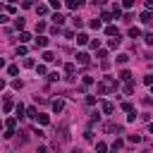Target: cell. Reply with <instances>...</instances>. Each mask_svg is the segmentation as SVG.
<instances>
[{"label": "cell", "mask_w": 153, "mask_h": 153, "mask_svg": "<svg viewBox=\"0 0 153 153\" xmlns=\"http://www.w3.org/2000/svg\"><path fill=\"white\" fill-rule=\"evenodd\" d=\"M117 89V79L115 76H103L101 84H98V93H108V91H115Z\"/></svg>", "instance_id": "1"}, {"label": "cell", "mask_w": 153, "mask_h": 153, "mask_svg": "<svg viewBox=\"0 0 153 153\" xmlns=\"http://www.w3.org/2000/svg\"><path fill=\"white\" fill-rule=\"evenodd\" d=\"M67 139H69V129H67V124H60L57 127V137H55V148H60Z\"/></svg>", "instance_id": "2"}, {"label": "cell", "mask_w": 153, "mask_h": 153, "mask_svg": "<svg viewBox=\"0 0 153 153\" xmlns=\"http://www.w3.org/2000/svg\"><path fill=\"white\" fill-rule=\"evenodd\" d=\"M84 5V0H67V7L69 10H76V7H82Z\"/></svg>", "instance_id": "3"}, {"label": "cell", "mask_w": 153, "mask_h": 153, "mask_svg": "<svg viewBox=\"0 0 153 153\" xmlns=\"http://www.w3.org/2000/svg\"><path fill=\"white\" fill-rule=\"evenodd\" d=\"M76 62L79 65H89V55L86 53H76Z\"/></svg>", "instance_id": "4"}, {"label": "cell", "mask_w": 153, "mask_h": 153, "mask_svg": "<svg viewBox=\"0 0 153 153\" xmlns=\"http://www.w3.org/2000/svg\"><path fill=\"white\" fill-rule=\"evenodd\" d=\"M14 124H17V117H7V120H5V129L14 132Z\"/></svg>", "instance_id": "5"}, {"label": "cell", "mask_w": 153, "mask_h": 153, "mask_svg": "<svg viewBox=\"0 0 153 153\" xmlns=\"http://www.w3.org/2000/svg\"><path fill=\"white\" fill-rule=\"evenodd\" d=\"M120 79H122V82H132L134 76H132V72H129V69H122V72H120Z\"/></svg>", "instance_id": "6"}, {"label": "cell", "mask_w": 153, "mask_h": 153, "mask_svg": "<svg viewBox=\"0 0 153 153\" xmlns=\"http://www.w3.org/2000/svg\"><path fill=\"white\" fill-rule=\"evenodd\" d=\"M141 22H144V24H151V22H153V14H151L148 10H146V12H141Z\"/></svg>", "instance_id": "7"}, {"label": "cell", "mask_w": 153, "mask_h": 153, "mask_svg": "<svg viewBox=\"0 0 153 153\" xmlns=\"http://www.w3.org/2000/svg\"><path fill=\"white\" fill-rule=\"evenodd\" d=\"M105 34H108L110 38H115V36H120V31H117V26H105Z\"/></svg>", "instance_id": "8"}, {"label": "cell", "mask_w": 153, "mask_h": 153, "mask_svg": "<svg viewBox=\"0 0 153 153\" xmlns=\"http://www.w3.org/2000/svg\"><path fill=\"white\" fill-rule=\"evenodd\" d=\"M105 132H122V127L115 124V122H108V124H105Z\"/></svg>", "instance_id": "9"}, {"label": "cell", "mask_w": 153, "mask_h": 153, "mask_svg": "<svg viewBox=\"0 0 153 153\" xmlns=\"http://www.w3.org/2000/svg\"><path fill=\"white\" fill-rule=\"evenodd\" d=\"M112 110H115V105H112L110 101H103V112H105V115H110Z\"/></svg>", "instance_id": "10"}, {"label": "cell", "mask_w": 153, "mask_h": 153, "mask_svg": "<svg viewBox=\"0 0 153 153\" xmlns=\"http://www.w3.org/2000/svg\"><path fill=\"white\" fill-rule=\"evenodd\" d=\"M53 110H55V112H62V110H65V103H62V101H53Z\"/></svg>", "instance_id": "11"}, {"label": "cell", "mask_w": 153, "mask_h": 153, "mask_svg": "<svg viewBox=\"0 0 153 153\" xmlns=\"http://www.w3.org/2000/svg\"><path fill=\"white\" fill-rule=\"evenodd\" d=\"M53 22H55V26H60V24L65 22V17H62L60 12H55V14H53Z\"/></svg>", "instance_id": "12"}, {"label": "cell", "mask_w": 153, "mask_h": 153, "mask_svg": "<svg viewBox=\"0 0 153 153\" xmlns=\"http://www.w3.org/2000/svg\"><path fill=\"white\" fill-rule=\"evenodd\" d=\"M36 46H38V48H46V46H48V38H46V36H38V38H36Z\"/></svg>", "instance_id": "13"}, {"label": "cell", "mask_w": 153, "mask_h": 153, "mask_svg": "<svg viewBox=\"0 0 153 153\" xmlns=\"http://www.w3.org/2000/svg\"><path fill=\"white\" fill-rule=\"evenodd\" d=\"M120 43H122V38H120V36H115V38H110V43H108V46H110V48H120Z\"/></svg>", "instance_id": "14"}, {"label": "cell", "mask_w": 153, "mask_h": 153, "mask_svg": "<svg viewBox=\"0 0 153 153\" xmlns=\"http://www.w3.org/2000/svg\"><path fill=\"white\" fill-rule=\"evenodd\" d=\"M76 43H79V46L89 43V36H86V34H76Z\"/></svg>", "instance_id": "15"}, {"label": "cell", "mask_w": 153, "mask_h": 153, "mask_svg": "<svg viewBox=\"0 0 153 153\" xmlns=\"http://www.w3.org/2000/svg\"><path fill=\"white\" fill-rule=\"evenodd\" d=\"M12 108H17V105L12 103V98H5V105H3V110H5V112H10Z\"/></svg>", "instance_id": "16"}, {"label": "cell", "mask_w": 153, "mask_h": 153, "mask_svg": "<svg viewBox=\"0 0 153 153\" xmlns=\"http://www.w3.org/2000/svg\"><path fill=\"white\" fill-rule=\"evenodd\" d=\"M7 74H10V76H17V74H19V67H17V65H10V67H7Z\"/></svg>", "instance_id": "17"}, {"label": "cell", "mask_w": 153, "mask_h": 153, "mask_svg": "<svg viewBox=\"0 0 153 153\" xmlns=\"http://www.w3.org/2000/svg\"><path fill=\"white\" fill-rule=\"evenodd\" d=\"M127 60H129L127 53H120V55H117V62H120V65H127Z\"/></svg>", "instance_id": "18"}, {"label": "cell", "mask_w": 153, "mask_h": 153, "mask_svg": "<svg viewBox=\"0 0 153 153\" xmlns=\"http://www.w3.org/2000/svg\"><path fill=\"white\" fill-rule=\"evenodd\" d=\"M36 12L41 14V17H43V14H48V5H36Z\"/></svg>", "instance_id": "19"}, {"label": "cell", "mask_w": 153, "mask_h": 153, "mask_svg": "<svg viewBox=\"0 0 153 153\" xmlns=\"http://www.w3.org/2000/svg\"><path fill=\"white\" fill-rule=\"evenodd\" d=\"M19 41H22V43H26V41H31V34H26V31H22V34H19Z\"/></svg>", "instance_id": "20"}, {"label": "cell", "mask_w": 153, "mask_h": 153, "mask_svg": "<svg viewBox=\"0 0 153 153\" xmlns=\"http://www.w3.org/2000/svg\"><path fill=\"white\" fill-rule=\"evenodd\" d=\"M127 141H132V144H139V141H141V137H139V134H129V137H127Z\"/></svg>", "instance_id": "21"}, {"label": "cell", "mask_w": 153, "mask_h": 153, "mask_svg": "<svg viewBox=\"0 0 153 153\" xmlns=\"http://www.w3.org/2000/svg\"><path fill=\"white\" fill-rule=\"evenodd\" d=\"M122 110H124V112H134V105H132L129 101H124V103H122Z\"/></svg>", "instance_id": "22"}, {"label": "cell", "mask_w": 153, "mask_h": 153, "mask_svg": "<svg viewBox=\"0 0 153 153\" xmlns=\"http://www.w3.org/2000/svg\"><path fill=\"white\" fill-rule=\"evenodd\" d=\"M120 14H122V7H120V5H112V17H115V19H117Z\"/></svg>", "instance_id": "23"}, {"label": "cell", "mask_w": 153, "mask_h": 153, "mask_svg": "<svg viewBox=\"0 0 153 153\" xmlns=\"http://www.w3.org/2000/svg\"><path fill=\"white\" fill-rule=\"evenodd\" d=\"M129 36H132V38H139V36H141V31H139L137 26H132V29H129Z\"/></svg>", "instance_id": "24"}, {"label": "cell", "mask_w": 153, "mask_h": 153, "mask_svg": "<svg viewBox=\"0 0 153 153\" xmlns=\"http://www.w3.org/2000/svg\"><path fill=\"white\" fill-rule=\"evenodd\" d=\"M43 60H46V62H53V60H55V55H53L50 50H46V53H43Z\"/></svg>", "instance_id": "25"}, {"label": "cell", "mask_w": 153, "mask_h": 153, "mask_svg": "<svg viewBox=\"0 0 153 153\" xmlns=\"http://www.w3.org/2000/svg\"><path fill=\"white\" fill-rule=\"evenodd\" d=\"M89 26H91V29H101V19H91Z\"/></svg>", "instance_id": "26"}, {"label": "cell", "mask_w": 153, "mask_h": 153, "mask_svg": "<svg viewBox=\"0 0 153 153\" xmlns=\"http://www.w3.org/2000/svg\"><path fill=\"white\" fill-rule=\"evenodd\" d=\"M38 122H41V124H48L50 122V117H48V115H38V117H36Z\"/></svg>", "instance_id": "27"}, {"label": "cell", "mask_w": 153, "mask_h": 153, "mask_svg": "<svg viewBox=\"0 0 153 153\" xmlns=\"http://www.w3.org/2000/svg\"><path fill=\"white\" fill-rule=\"evenodd\" d=\"M96 151H98V153H105V151H108V146L101 141V144H96Z\"/></svg>", "instance_id": "28"}, {"label": "cell", "mask_w": 153, "mask_h": 153, "mask_svg": "<svg viewBox=\"0 0 153 153\" xmlns=\"http://www.w3.org/2000/svg\"><path fill=\"white\" fill-rule=\"evenodd\" d=\"M14 26H17V29H24V19L17 17V19H14Z\"/></svg>", "instance_id": "29"}, {"label": "cell", "mask_w": 153, "mask_h": 153, "mask_svg": "<svg viewBox=\"0 0 153 153\" xmlns=\"http://www.w3.org/2000/svg\"><path fill=\"white\" fill-rule=\"evenodd\" d=\"M60 5H62V0H50V7L53 10H60Z\"/></svg>", "instance_id": "30"}, {"label": "cell", "mask_w": 153, "mask_h": 153, "mask_svg": "<svg viewBox=\"0 0 153 153\" xmlns=\"http://www.w3.org/2000/svg\"><path fill=\"white\" fill-rule=\"evenodd\" d=\"M14 110H17V117H22V115H24V105H22V103H17Z\"/></svg>", "instance_id": "31"}, {"label": "cell", "mask_w": 153, "mask_h": 153, "mask_svg": "<svg viewBox=\"0 0 153 153\" xmlns=\"http://www.w3.org/2000/svg\"><path fill=\"white\" fill-rule=\"evenodd\" d=\"M144 84H148V86H153V74H146V76H144Z\"/></svg>", "instance_id": "32"}, {"label": "cell", "mask_w": 153, "mask_h": 153, "mask_svg": "<svg viewBox=\"0 0 153 153\" xmlns=\"http://www.w3.org/2000/svg\"><path fill=\"white\" fill-rule=\"evenodd\" d=\"M122 144H124V141H122V139H117V141L112 144V151H120V148H122Z\"/></svg>", "instance_id": "33"}, {"label": "cell", "mask_w": 153, "mask_h": 153, "mask_svg": "<svg viewBox=\"0 0 153 153\" xmlns=\"http://www.w3.org/2000/svg\"><path fill=\"white\" fill-rule=\"evenodd\" d=\"M101 19H103V22H110V19H112V12H103Z\"/></svg>", "instance_id": "34"}, {"label": "cell", "mask_w": 153, "mask_h": 153, "mask_svg": "<svg viewBox=\"0 0 153 153\" xmlns=\"http://www.w3.org/2000/svg\"><path fill=\"white\" fill-rule=\"evenodd\" d=\"M65 72H67V74H74V65L67 62V65H65Z\"/></svg>", "instance_id": "35"}, {"label": "cell", "mask_w": 153, "mask_h": 153, "mask_svg": "<svg viewBox=\"0 0 153 153\" xmlns=\"http://www.w3.org/2000/svg\"><path fill=\"white\" fill-rule=\"evenodd\" d=\"M26 115H29V117H38V112H36V108H29V110H26Z\"/></svg>", "instance_id": "36"}, {"label": "cell", "mask_w": 153, "mask_h": 153, "mask_svg": "<svg viewBox=\"0 0 153 153\" xmlns=\"http://www.w3.org/2000/svg\"><path fill=\"white\" fill-rule=\"evenodd\" d=\"M144 41H146L148 46H153V34H146V36H144Z\"/></svg>", "instance_id": "37"}, {"label": "cell", "mask_w": 153, "mask_h": 153, "mask_svg": "<svg viewBox=\"0 0 153 153\" xmlns=\"http://www.w3.org/2000/svg\"><path fill=\"white\" fill-rule=\"evenodd\" d=\"M74 26H76V29H82V26H84V22H82L79 17H74Z\"/></svg>", "instance_id": "38"}, {"label": "cell", "mask_w": 153, "mask_h": 153, "mask_svg": "<svg viewBox=\"0 0 153 153\" xmlns=\"http://www.w3.org/2000/svg\"><path fill=\"white\" fill-rule=\"evenodd\" d=\"M132 91H134V84H132V82H127V86H124V93H132Z\"/></svg>", "instance_id": "39"}, {"label": "cell", "mask_w": 153, "mask_h": 153, "mask_svg": "<svg viewBox=\"0 0 153 153\" xmlns=\"http://www.w3.org/2000/svg\"><path fill=\"white\" fill-rule=\"evenodd\" d=\"M48 79H50V82H57V79H60V74H57V72H53V74H48Z\"/></svg>", "instance_id": "40"}, {"label": "cell", "mask_w": 153, "mask_h": 153, "mask_svg": "<svg viewBox=\"0 0 153 153\" xmlns=\"http://www.w3.org/2000/svg\"><path fill=\"white\" fill-rule=\"evenodd\" d=\"M132 5H134V0H122V7H127V10H129Z\"/></svg>", "instance_id": "41"}, {"label": "cell", "mask_w": 153, "mask_h": 153, "mask_svg": "<svg viewBox=\"0 0 153 153\" xmlns=\"http://www.w3.org/2000/svg\"><path fill=\"white\" fill-rule=\"evenodd\" d=\"M36 31H46V22H38L36 24Z\"/></svg>", "instance_id": "42"}, {"label": "cell", "mask_w": 153, "mask_h": 153, "mask_svg": "<svg viewBox=\"0 0 153 153\" xmlns=\"http://www.w3.org/2000/svg\"><path fill=\"white\" fill-rule=\"evenodd\" d=\"M36 72H38V74H41V76H43V74H46V72H48V69H46V67H43V65H38V67H36Z\"/></svg>", "instance_id": "43"}, {"label": "cell", "mask_w": 153, "mask_h": 153, "mask_svg": "<svg viewBox=\"0 0 153 153\" xmlns=\"http://www.w3.org/2000/svg\"><path fill=\"white\" fill-rule=\"evenodd\" d=\"M34 65H36V62L31 60V57H26V60H24V67H34Z\"/></svg>", "instance_id": "44"}, {"label": "cell", "mask_w": 153, "mask_h": 153, "mask_svg": "<svg viewBox=\"0 0 153 153\" xmlns=\"http://www.w3.org/2000/svg\"><path fill=\"white\" fill-rule=\"evenodd\" d=\"M146 10H153V0H146Z\"/></svg>", "instance_id": "45"}, {"label": "cell", "mask_w": 153, "mask_h": 153, "mask_svg": "<svg viewBox=\"0 0 153 153\" xmlns=\"http://www.w3.org/2000/svg\"><path fill=\"white\" fill-rule=\"evenodd\" d=\"M36 153H48V148H46V146H38V151H36Z\"/></svg>", "instance_id": "46"}, {"label": "cell", "mask_w": 153, "mask_h": 153, "mask_svg": "<svg viewBox=\"0 0 153 153\" xmlns=\"http://www.w3.org/2000/svg\"><path fill=\"white\" fill-rule=\"evenodd\" d=\"M144 105H153V98H144Z\"/></svg>", "instance_id": "47"}, {"label": "cell", "mask_w": 153, "mask_h": 153, "mask_svg": "<svg viewBox=\"0 0 153 153\" xmlns=\"http://www.w3.org/2000/svg\"><path fill=\"white\" fill-rule=\"evenodd\" d=\"M148 132H151V134H153V122H151V124H148Z\"/></svg>", "instance_id": "48"}, {"label": "cell", "mask_w": 153, "mask_h": 153, "mask_svg": "<svg viewBox=\"0 0 153 153\" xmlns=\"http://www.w3.org/2000/svg\"><path fill=\"white\" fill-rule=\"evenodd\" d=\"M151 93H153V86H151Z\"/></svg>", "instance_id": "49"}]
</instances>
